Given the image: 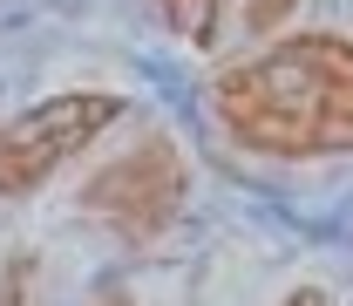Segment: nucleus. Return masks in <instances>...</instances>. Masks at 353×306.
<instances>
[{
  "label": "nucleus",
  "instance_id": "nucleus-1",
  "mask_svg": "<svg viewBox=\"0 0 353 306\" xmlns=\"http://www.w3.org/2000/svg\"><path fill=\"white\" fill-rule=\"evenodd\" d=\"M211 109L231 143L312 164V157H353V41L340 35H285L259 61H238L218 75Z\"/></svg>",
  "mask_w": 353,
  "mask_h": 306
},
{
  "label": "nucleus",
  "instance_id": "nucleus-2",
  "mask_svg": "<svg viewBox=\"0 0 353 306\" xmlns=\"http://www.w3.org/2000/svg\"><path fill=\"white\" fill-rule=\"evenodd\" d=\"M116 116H123V95H109V88H68V95L34 102L28 116H14L0 130V198L41 191L48 177L61 171L75 150H88Z\"/></svg>",
  "mask_w": 353,
  "mask_h": 306
},
{
  "label": "nucleus",
  "instance_id": "nucleus-3",
  "mask_svg": "<svg viewBox=\"0 0 353 306\" xmlns=\"http://www.w3.org/2000/svg\"><path fill=\"white\" fill-rule=\"evenodd\" d=\"M183 191H190L183 150H176L170 136H143L130 157L102 164L82 184V211L102 218V224H116V231H130V238H150V231H163L176 218Z\"/></svg>",
  "mask_w": 353,
  "mask_h": 306
},
{
  "label": "nucleus",
  "instance_id": "nucleus-4",
  "mask_svg": "<svg viewBox=\"0 0 353 306\" xmlns=\"http://www.w3.org/2000/svg\"><path fill=\"white\" fill-rule=\"evenodd\" d=\"M163 21L176 28V41H190V48H218L224 0H163Z\"/></svg>",
  "mask_w": 353,
  "mask_h": 306
},
{
  "label": "nucleus",
  "instance_id": "nucleus-5",
  "mask_svg": "<svg viewBox=\"0 0 353 306\" xmlns=\"http://www.w3.org/2000/svg\"><path fill=\"white\" fill-rule=\"evenodd\" d=\"M292 7H299V0H245V28H252V35H279V28L292 21Z\"/></svg>",
  "mask_w": 353,
  "mask_h": 306
},
{
  "label": "nucleus",
  "instance_id": "nucleus-6",
  "mask_svg": "<svg viewBox=\"0 0 353 306\" xmlns=\"http://www.w3.org/2000/svg\"><path fill=\"white\" fill-rule=\"evenodd\" d=\"M28 286H34V259H14L0 272V306H28Z\"/></svg>",
  "mask_w": 353,
  "mask_h": 306
},
{
  "label": "nucleus",
  "instance_id": "nucleus-7",
  "mask_svg": "<svg viewBox=\"0 0 353 306\" xmlns=\"http://www.w3.org/2000/svg\"><path fill=\"white\" fill-rule=\"evenodd\" d=\"M279 306H326V293H312V286H299V293H285Z\"/></svg>",
  "mask_w": 353,
  "mask_h": 306
},
{
  "label": "nucleus",
  "instance_id": "nucleus-8",
  "mask_svg": "<svg viewBox=\"0 0 353 306\" xmlns=\"http://www.w3.org/2000/svg\"><path fill=\"white\" fill-rule=\"evenodd\" d=\"M95 306H130V293H123V300H116V293H102V300H95Z\"/></svg>",
  "mask_w": 353,
  "mask_h": 306
}]
</instances>
